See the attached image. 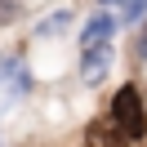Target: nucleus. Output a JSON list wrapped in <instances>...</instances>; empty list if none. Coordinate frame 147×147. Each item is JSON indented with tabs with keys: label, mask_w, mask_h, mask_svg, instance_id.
I'll list each match as a JSON object with an SVG mask.
<instances>
[{
	"label": "nucleus",
	"mask_w": 147,
	"mask_h": 147,
	"mask_svg": "<svg viewBox=\"0 0 147 147\" xmlns=\"http://www.w3.org/2000/svg\"><path fill=\"white\" fill-rule=\"evenodd\" d=\"M111 129H116L125 143H134V138H147V107H143V94L134 89V85H120L116 98H111Z\"/></svg>",
	"instance_id": "1"
},
{
	"label": "nucleus",
	"mask_w": 147,
	"mask_h": 147,
	"mask_svg": "<svg viewBox=\"0 0 147 147\" xmlns=\"http://www.w3.org/2000/svg\"><path fill=\"white\" fill-rule=\"evenodd\" d=\"M0 85H5L9 94H27V89H31V71H27V58H22L18 49L0 54Z\"/></svg>",
	"instance_id": "2"
},
{
	"label": "nucleus",
	"mask_w": 147,
	"mask_h": 147,
	"mask_svg": "<svg viewBox=\"0 0 147 147\" xmlns=\"http://www.w3.org/2000/svg\"><path fill=\"white\" fill-rule=\"evenodd\" d=\"M107 67H111V40L85 45V58H80V80L85 85H98L102 76H107Z\"/></svg>",
	"instance_id": "3"
},
{
	"label": "nucleus",
	"mask_w": 147,
	"mask_h": 147,
	"mask_svg": "<svg viewBox=\"0 0 147 147\" xmlns=\"http://www.w3.org/2000/svg\"><path fill=\"white\" fill-rule=\"evenodd\" d=\"M111 31H116V18L111 13H94L89 27H85V45H102V40H111Z\"/></svg>",
	"instance_id": "4"
},
{
	"label": "nucleus",
	"mask_w": 147,
	"mask_h": 147,
	"mask_svg": "<svg viewBox=\"0 0 147 147\" xmlns=\"http://www.w3.org/2000/svg\"><path fill=\"white\" fill-rule=\"evenodd\" d=\"M67 27H71V9H54L36 31H40V36H54V31H67Z\"/></svg>",
	"instance_id": "5"
},
{
	"label": "nucleus",
	"mask_w": 147,
	"mask_h": 147,
	"mask_svg": "<svg viewBox=\"0 0 147 147\" xmlns=\"http://www.w3.org/2000/svg\"><path fill=\"white\" fill-rule=\"evenodd\" d=\"M147 13V0H120V22H138Z\"/></svg>",
	"instance_id": "6"
},
{
	"label": "nucleus",
	"mask_w": 147,
	"mask_h": 147,
	"mask_svg": "<svg viewBox=\"0 0 147 147\" xmlns=\"http://www.w3.org/2000/svg\"><path fill=\"white\" fill-rule=\"evenodd\" d=\"M13 13H18V5H13V0H0V27L13 22Z\"/></svg>",
	"instance_id": "7"
},
{
	"label": "nucleus",
	"mask_w": 147,
	"mask_h": 147,
	"mask_svg": "<svg viewBox=\"0 0 147 147\" xmlns=\"http://www.w3.org/2000/svg\"><path fill=\"white\" fill-rule=\"evenodd\" d=\"M134 58H143V63H147V27L138 31V40H134Z\"/></svg>",
	"instance_id": "8"
},
{
	"label": "nucleus",
	"mask_w": 147,
	"mask_h": 147,
	"mask_svg": "<svg viewBox=\"0 0 147 147\" xmlns=\"http://www.w3.org/2000/svg\"><path fill=\"white\" fill-rule=\"evenodd\" d=\"M98 5H111V0H98Z\"/></svg>",
	"instance_id": "9"
}]
</instances>
